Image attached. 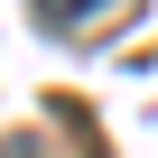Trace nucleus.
Segmentation results:
<instances>
[{"mask_svg": "<svg viewBox=\"0 0 158 158\" xmlns=\"http://www.w3.org/2000/svg\"><path fill=\"white\" fill-rule=\"evenodd\" d=\"M130 10V0H37V19L56 28V37H84V28H112Z\"/></svg>", "mask_w": 158, "mask_h": 158, "instance_id": "obj_1", "label": "nucleus"}]
</instances>
